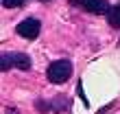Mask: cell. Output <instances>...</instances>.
<instances>
[{"label": "cell", "mask_w": 120, "mask_h": 114, "mask_svg": "<svg viewBox=\"0 0 120 114\" xmlns=\"http://www.w3.org/2000/svg\"><path fill=\"white\" fill-rule=\"evenodd\" d=\"M35 108H37L39 112H48V110H52V105L48 103V101H41V99H39V101L35 103Z\"/></svg>", "instance_id": "8"}, {"label": "cell", "mask_w": 120, "mask_h": 114, "mask_svg": "<svg viewBox=\"0 0 120 114\" xmlns=\"http://www.w3.org/2000/svg\"><path fill=\"white\" fill-rule=\"evenodd\" d=\"M107 22H109V26H114V28H120V4L111 7V11L107 13Z\"/></svg>", "instance_id": "6"}, {"label": "cell", "mask_w": 120, "mask_h": 114, "mask_svg": "<svg viewBox=\"0 0 120 114\" xmlns=\"http://www.w3.org/2000/svg\"><path fill=\"white\" fill-rule=\"evenodd\" d=\"M26 0H2V7L4 9H15V7H20V4H24Z\"/></svg>", "instance_id": "7"}, {"label": "cell", "mask_w": 120, "mask_h": 114, "mask_svg": "<svg viewBox=\"0 0 120 114\" xmlns=\"http://www.w3.org/2000/svg\"><path fill=\"white\" fill-rule=\"evenodd\" d=\"M50 105H52L55 112H66V110L70 108V99H68L66 94H57V97L50 101Z\"/></svg>", "instance_id": "5"}, {"label": "cell", "mask_w": 120, "mask_h": 114, "mask_svg": "<svg viewBox=\"0 0 120 114\" xmlns=\"http://www.w3.org/2000/svg\"><path fill=\"white\" fill-rule=\"evenodd\" d=\"M9 68H31V57L26 53H2L0 55V70H9Z\"/></svg>", "instance_id": "2"}, {"label": "cell", "mask_w": 120, "mask_h": 114, "mask_svg": "<svg viewBox=\"0 0 120 114\" xmlns=\"http://www.w3.org/2000/svg\"><path fill=\"white\" fill-rule=\"evenodd\" d=\"M76 94L81 97V101L85 103V105H90V101H87V97H85V92H83V83H81V81L76 83Z\"/></svg>", "instance_id": "9"}, {"label": "cell", "mask_w": 120, "mask_h": 114, "mask_svg": "<svg viewBox=\"0 0 120 114\" xmlns=\"http://www.w3.org/2000/svg\"><path fill=\"white\" fill-rule=\"evenodd\" d=\"M18 35H22V37H26V40H35L39 35V31H41V22L37 18H26V20H22V22L18 24Z\"/></svg>", "instance_id": "3"}, {"label": "cell", "mask_w": 120, "mask_h": 114, "mask_svg": "<svg viewBox=\"0 0 120 114\" xmlns=\"http://www.w3.org/2000/svg\"><path fill=\"white\" fill-rule=\"evenodd\" d=\"M74 2H79L85 11H90V13H96V16H101V13H107L111 11V7H109V2L107 0H74Z\"/></svg>", "instance_id": "4"}, {"label": "cell", "mask_w": 120, "mask_h": 114, "mask_svg": "<svg viewBox=\"0 0 120 114\" xmlns=\"http://www.w3.org/2000/svg\"><path fill=\"white\" fill-rule=\"evenodd\" d=\"M72 61L70 59H57V61H50V66L46 70V77L50 83H66L72 75Z\"/></svg>", "instance_id": "1"}, {"label": "cell", "mask_w": 120, "mask_h": 114, "mask_svg": "<svg viewBox=\"0 0 120 114\" xmlns=\"http://www.w3.org/2000/svg\"><path fill=\"white\" fill-rule=\"evenodd\" d=\"M41 2H48V0H41Z\"/></svg>", "instance_id": "11"}, {"label": "cell", "mask_w": 120, "mask_h": 114, "mask_svg": "<svg viewBox=\"0 0 120 114\" xmlns=\"http://www.w3.org/2000/svg\"><path fill=\"white\" fill-rule=\"evenodd\" d=\"M7 114H18V112H15V110H9V112H7Z\"/></svg>", "instance_id": "10"}]
</instances>
